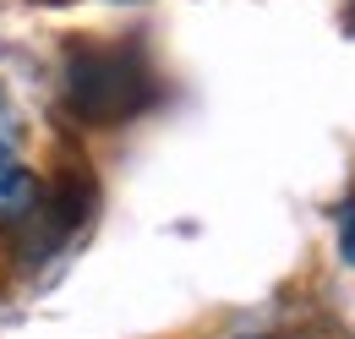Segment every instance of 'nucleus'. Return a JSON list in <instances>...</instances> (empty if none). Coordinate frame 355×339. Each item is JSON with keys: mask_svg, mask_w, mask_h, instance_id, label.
<instances>
[{"mask_svg": "<svg viewBox=\"0 0 355 339\" xmlns=\"http://www.w3.org/2000/svg\"><path fill=\"white\" fill-rule=\"evenodd\" d=\"M339 257L355 268V197L339 208Z\"/></svg>", "mask_w": 355, "mask_h": 339, "instance_id": "7ed1b4c3", "label": "nucleus"}, {"mask_svg": "<svg viewBox=\"0 0 355 339\" xmlns=\"http://www.w3.org/2000/svg\"><path fill=\"white\" fill-rule=\"evenodd\" d=\"M121 6H137V0H121Z\"/></svg>", "mask_w": 355, "mask_h": 339, "instance_id": "423d86ee", "label": "nucleus"}, {"mask_svg": "<svg viewBox=\"0 0 355 339\" xmlns=\"http://www.w3.org/2000/svg\"><path fill=\"white\" fill-rule=\"evenodd\" d=\"M60 99L88 126H121V121L142 115L159 99V83H153V66L137 49H121V44H77L66 55Z\"/></svg>", "mask_w": 355, "mask_h": 339, "instance_id": "f257e3e1", "label": "nucleus"}, {"mask_svg": "<svg viewBox=\"0 0 355 339\" xmlns=\"http://www.w3.org/2000/svg\"><path fill=\"white\" fill-rule=\"evenodd\" d=\"M350 28H355V0H350Z\"/></svg>", "mask_w": 355, "mask_h": 339, "instance_id": "39448f33", "label": "nucleus"}, {"mask_svg": "<svg viewBox=\"0 0 355 339\" xmlns=\"http://www.w3.org/2000/svg\"><path fill=\"white\" fill-rule=\"evenodd\" d=\"M39 197H44V181H39L33 170L22 165L6 142H0V224L28 219V213L39 208Z\"/></svg>", "mask_w": 355, "mask_h": 339, "instance_id": "f03ea898", "label": "nucleus"}, {"mask_svg": "<svg viewBox=\"0 0 355 339\" xmlns=\"http://www.w3.org/2000/svg\"><path fill=\"white\" fill-rule=\"evenodd\" d=\"M235 339H279V334H235Z\"/></svg>", "mask_w": 355, "mask_h": 339, "instance_id": "20e7f679", "label": "nucleus"}]
</instances>
